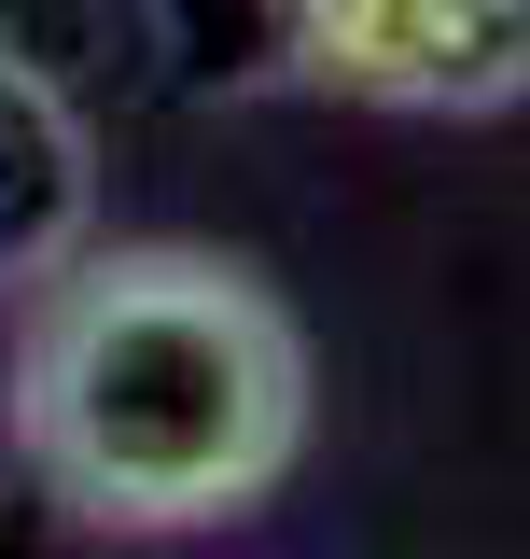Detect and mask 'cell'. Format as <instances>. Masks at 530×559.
<instances>
[{
    "instance_id": "1",
    "label": "cell",
    "mask_w": 530,
    "mask_h": 559,
    "mask_svg": "<svg viewBox=\"0 0 530 559\" xmlns=\"http://www.w3.org/2000/svg\"><path fill=\"white\" fill-rule=\"evenodd\" d=\"M308 322L279 308V280L209 252V238H84L70 266L14 294V364H0V433L28 489L127 532H238L252 503L293 489L308 462Z\"/></svg>"
},
{
    "instance_id": "2",
    "label": "cell",
    "mask_w": 530,
    "mask_h": 559,
    "mask_svg": "<svg viewBox=\"0 0 530 559\" xmlns=\"http://www.w3.org/2000/svg\"><path fill=\"white\" fill-rule=\"evenodd\" d=\"M279 57L363 112H503L530 98V0H279Z\"/></svg>"
},
{
    "instance_id": "3",
    "label": "cell",
    "mask_w": 530,
    "mask_h": 559,
    "mask_svg": "<svg viewBox=\"0 0 530 559\" xmlns=\"http://www.w3.org/2000/svg\"><path fill=\"white\" fill-rule=\"evenodd\" d=\"M98 238V127L70 112V84L43 57L0 43V294H28Z\"/></svg>"
}]
</instances>
